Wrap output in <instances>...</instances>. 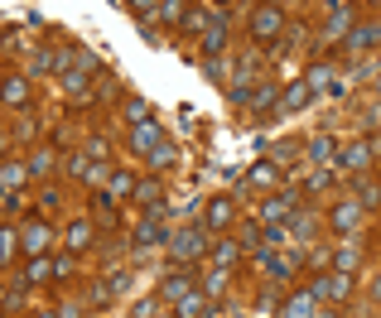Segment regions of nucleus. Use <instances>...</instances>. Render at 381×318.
Listing matches in <instances>:
<instances>
[{"label":"nucleus","mask_w":381,"mask_h":318,"mask_svg":"<svg viewBox=\"0 0 381 318\" xmlns=\"http://www.w3.org/2000/svg\"><path fill=\"white\" fill-rule=\"evenodd\" d=\"M280 29H285L280 5H261V10H251V39H275Z\"/></svg>","instance_id":"nucleus-1"},{"label":"nucleus","mask_w":381,"mask_h":318,"mask_svg":"<svg viewBox=\"0 0 381 318\" xmlns=\"http://www.w3.org/2000/svg\"><path fill=\"white\" fill-rule=\"evenodd\" d=\"M309 290H314V299H348V290H353V275H343V270H328V275H319Z\"/></svg>","instance_id":"nucleus-2"},{"label":"nucleus","mask_w":381,"mask_h":318,"mask_svg":"<svg viewBox=\"0 0 381 318\" xmlns=\"http://www.w3.org/2000/svg\"><path fill=\"white\" fill-rule=\"evenodd\" d=\"M203 251H208V237L203 232H179V237L169 241V256L174 261H198Z\"/></svg>","instance_id":"nucleus-3"},{"label":"nucleus","mask_w":381,"mask_h":318,"mask_svg":"<svg viewBox=\"0 0 381 318\" xmlns=\"http://www.w3.org/2000/svg\"><path fill=\"white\" fill-rule=\"evenodd\" d=\"M328 222H333V232L353 237V232H357V222H362V203H357V198H343V203L333 208V217H328Z\"/></svg>","instance_id":"nucleus-4"},{"label":"nucleus","mask_w":381,"mask_h":318,"mask_svg":"<svg viewBox=\"0 0 381 318\" xmlns=\"http://www.w3.org/2000/svg\"><path fill=\"white\" fill-rule=\"evenodd\" d=\"M160 145H164V131L155 121H140L136 131H131V150H136V155H155Z\"/></svg>","instance_id":"nucleus-5"},{"label":"nucleus","mask_w":381,"mask_h":318,"mask_svg":"<svg viewBox=\"0 0 381 318\" xmlns=\"http://www.w3.org/2000/svg\"><path fill=\"white\" fill-rule=\"evenodd\" d=\"M49 237H54V232H49L44 222H25V227H20V246H25V256H44Z\"/></svg>","instance_id":"nucleus-6"},{"label":"nucleus","mask_w":381,"mask_h":318,"mask_svg":"<svg viewBox=\"0 0 381 318\" xmlns=\"http://www.w3.org/2000/svg\"><path fill=\"white\" fill-rule=\"evenodd\" d=\"M314 290H300V294H290L285 304H280V318H314Z\"/></svg>","instance_id":"nucleus-7"},{"label":"nucleus","mask_w":381,"mask_h":318,"mask_svg":"<svg viewBox=\"0 0 381 318\" xmlns=\"http://www.w3.org/2000/svg\"><path fill=\"white\" fill-rule=\"evenodd\" d=\"M353 53H362V49H377L381 44V25H357V29H348V39H343Z\"/></svg>","instance_id":"nucleus-8"},{"label":"nucleus","mask_w":381,"mask_h":318,"mask_svg":"<svg viewBox=\"0 0 381 318\" xmlns=\"http://www.w3.org/2000/svg\"><path fill=\"white\" fill-rule=\"evenodd\" d=\"M29 179V164H20V159H5V169H0V184H5V193H20Z\"/></svg>","instance_id":"nucleus-9"},{"label":"nucleus","mask_w":381,"mask_h":318,"mask_svg":"<svg viewBox=\"0 0 381 318\" xmlns=\"http://www.w3.org/2000/svg\"><path fill=\"white\" fill-rule=\"evenodd\" d=\"M372 155H377V145H372V140H357L353 150H348V155H343V164H348V169H353V174H362V169H367V164H372Z\"/></svg>","instance_id":"nucleus-10"},{"label":"nucleus","mask_w":381,"mask_h":318,"mask_svg":"<svg viewBox=\"0 0 381 318\" xmlns=\"http://www.w3.org/2000/svg\"><path fill=\"white\" fill-rule=\"evenodd\" d=\"M232 217H237V208H232L227 198H213V203H208V212H203V222H208L213 232H218V227H227Z\"/></svg>","instance_id":"nucleus-11"},{"label":"nucleus","mask_w":381,"mask_h":318,"mask_svg":"<svg viewBox=\"0 0 381 318\" xmlns=\"http://www.w3.org/2000/svg\"><path fill=\"white\" fill-rule=\"evenodd\" d=\"M5 102L10 106H29V78L10 73V78H5Z\"/></svg>","instance_id":"nucleus-12"},{"label":"nucleus","mask_w":381,"mask_h":318,"mask_svg":"<svg viewBox=\"0 0 381 318\" xmlns=\"http://www.w3.org/2000/svg\"><path fill=\"white\" fill-rule=\"evenodd\" d=\"M160 294H164V299H174V304H179V299H189V294H193V280H189V275H169Z\"/></svg>","instance_id":"nucleus-13"},{"label":"nucleus","mask_w":381,"mask_h":318,"mask_svg":"<svg viewBox=\"0 0 381 318\" xmlns=\"http://www.w3.org/2000/svg\"><path fill=\"white\" fill-rule=\"evenodd\" d=\"M348 25H353V10H348V5H333V15H328L324 34H328V39H338V34H343Z\"/></svg>","instance_id":"nucleus-14"},{"label":"nucleus","mask_w":381,"mask_h":318,"mask_svg":"<svg viewBox=\"0 0 381 318\" xmlns=\"http://www.w3.org/2000/svg\"><path fill=\"white\" fill-rule=\"evenodd\" d=\"M213 261H218L222 270H232V265L242 261V246H237V241H218V246H213Z\"/></svg>","instance_id":"nucleus-15"},{"label":"nucleus","mask_w":381,"mask_h":318,"mask_svg":"<svg viewBox=\"0 0 381 318\" xmlns=\"http://www.w3.org/2000/svg\"><path fill=\"white\" fill-rule=\"evenodd\" d=\"M136 198L150 208V217H160V212H164V208H160V184H155V179H145V184L136 188Z\"/></svg>","instance_id":"nucleus-16"},{"label":"nucleus","mask_w":381,"mask_h":318,"mask_svg":"<svg viewBox=\"0 0 381 318\" xmlns=\"http://www.w3.org/2000/svg\"><path fill=\"white\" fill-rule=\"evenodd\" d=\"M179 318H208V294H189V299H179Z\"/></svg>","instance_id":"nucleus-17"},{"label":"nucleus","mask_w":381,"mask_h":318,"mask_svg":"<svg viewBox=\"0 0 381 318\" xmlns=\"http://www.w3.org/2000/svg\"><path fill=\"white\" fill-rule=\"evenodd\" d=\"M54 275H58V265L44 261V256H34V261L25 265V280H54Z\"/></svg>","instance_id":"nucleus-18"},{"label":"nucleus","mask_w":381,"mask_h":318,"mask_svg":"<svg viewBox=\"0 0 381 318\" xmlns=\"http://www.w3.org/2000/svg\"><path fill=\"white\" fill-rule=\"evenodd\" d=\"M164 232H160V217H150V222H140V232H136V246H160Z\"/></svg>","instance_id":"nucleus-19"},{"label":"nucleus","mask_w":381,"mask_h":318,"mask_svg":"<svg viewBox=\"0 0 381 318\" xmlns=\"http://www.w3.org/2000/svg\"><path fill=\"white\" fill-rule=\"evenodd\" d=\"M280 106H285V111H295V106H309V87H304V82L285 87V92H280Z\"/></svg>","instance_id":"nucleus-20"},{"label":"nucleus","mask_w":381,"mask_h":318,"mask_svg":"<svg viewBox=\"0 0 381 318\" xmlns=\"http://www.w3.org/2000/svg\"><path fill=\"white\" fill-rule=\"evenodd\" d=\"M68 246H73V251H87V246H92V222H73V227H68Z\"/></svg>","instance_id":"nucleus-21"},{"label":"nucleus","mask_w":381,"mask_h":318,"mask_svg":"<svg viewBox=\"0 0 381 318\" xmlns=\"http://www.w3.org/2000/svg\"><path fill=\"white\" fill-rule=\"evenodd\" d=\"M222 44H227V20H218V25H213V29H208V34H203V53L213 58V53H218Z\"/></svg>","instance_id":"nucleus-22"},{"label":"nucleus","mask_w":381,"mask_h":318,"mask_svg":"<svg viewBox=\"0 0 381 318\" xmlns=\"http://www.w3.org/2000/svg\"><path fill=\"white\" fill-rule=\"evenodd\" d=\"M184 15H189L184 0H164V5H160V20H164V25H174V29H184Z\"/></svg>","instance_id":"nucleus-23"},{"label":"nucleus","mask_w":381,"mask_h":318,"mask_svg":"<svg viewBox=\"0 0 381 318\" xmlns=\"http://www.w3.org/2000/svg\"><path fill=\"white\" fill-rule=\"evenodd\" d=\"M150 164H155V169H174V164H179V150H174V145H169V140H164L160 150H155V155H150Z\"/></svg>","instance_id":"nucleus-24"},{"label":"nucleus","mask_w":381,"mask_h":318,"mask_svg":"<svg viewBox=\"0 0 381 318\" xmlns=\"http://www.w3.org/2000/svg\"><path fill=\"white\" fill-rule=\"evenodd\" d=\"M357 203H362V208H372V203H381V188L372 184V179H357Z\"/></svg>","instance_id":"nucleus-25"},{"label":"nucleus","mask_w":381,"mask_h":318,"mask_svg":"<svg viewBox=\"0 0 381 318\" xmlns=\"http://www.w3.org/2000/svg\"><path fill=\"white\" fill-rule=\"evenodd\" d=\"M107 184H111V198H126V193H136V188H140L131 174H111Z\"/></svg>","instance_id":"nucleus-26"},{"label":"nucleus","mask_w":381,"mask_h":318,"mask_svg":"<svg viewBox=\"0 0 381 318\" xmlns=\"http://www.w3.org/2000/svg\"><path fill=\"white\" fill-rule=\"evenodd\" d=\"M285 212H290V198H271V203H266V212H261V217H266V222H280V217H285Z\"/></svg>","instance_id":"nucleus-27"},{"label":"nucleus","mask_w":381,"mask_h":318,"mask_svg":"<svg viewBox=\"0 0 381 318\" xmlns=\"http://www.w3.org/2000/svg\"><path fill=\"white\" fill-rule=\"evenodd\" d=\"M314 227H319V222H314L309 212H295V222H290V232H295V237H314Z\"/></svg>","instance_id":"nucleus-28"},{"label":"nucleus","mask_w":381,"mask_h":318,"mask_svg":"<svg viewBox=\"0 0 381 318\" xmlns=\"http://www.w3.org/2000/svg\"><path fill=\"white\" fill-rule=\"evenodd\" d=\"M251 102H256V106H275V102H280V92H275L271 82H266V87H251Z\"/></svg>","instance_id":"nucleus-29"},{"label":"nucleus","mask_w":381,"mask_h":318,"mask_svg":"<svg viewBox=\"0 0 381 318\" xmlns=\"http://www.w3.org/2000/svg\"><path fill=\"white\" fill-rule=\"evenodd\" d=\"M309 87H333V68H328V63L309 68Z\"/></svg>","instance_id":"nucleus-30"},{"label":"nucleus","mask_w":381,"mask_h":318,"mask_svg":"<svg viewBox=\"0 0 381 318\" xmlns=\"http://www.w3.org/2000/svg\"><path fill=\"white\" fill-rule=\"evenodd\" d=\"M126 116H131V121L140 126V121H150V106L140 102V97H126Z\"/></svg>","instance_id":"nucleus-31"},{"label":"nucleus","mask_w":381,"mask_h":318,"mask_svg":"<svg viewBox=\"0 0 381 318\" xmlns=\"http://www.w3.org/2000/svg\"><path fill=\"white\" fill-rule=\"evenodd\" d=\"M160 5H164V0H131V10H136L140 20H155V15H160Z\"/></svg>","instance_id":"nucleus-32"},{"label":"nucleus","mask_w":381,"mask_h":318,"mask_svg":"<svg viewBox=\"0 0 381 318\" xmlns=\"http://www.w3.org/2000/svg\"><path fill=\"white\" fill-rule=\"evenodd\" d=\"M328 155H333V140H328V135H319V140L309 145V159H319V164H324Z\"/></svg>","instance_id":"nucleus-33"},{"label":"nucleus","mask_w":381,"mask_h":318,"mask_svg":"<svg viewBox=\"0 0 381 318\" xmlns=\"http://www.w3.org/2000/svg\"><path fill=\"white\" fill-rule=\"evenodd\" d=\"M49 169H54V155H49V150L29 159V174H34V179H39V174H49Z\"/></svg>","instance_id":"nucleus-34"},{"label":"nucleus","mask_w":381,"mask_h":318,"mask_svg":"<svg viewBox=\"0 0 381 318\" xmlns=\"http://www.w3.org/2000/svg\"><path fill=\"white\" fill-rule=\"evenodd\" d=\"M275 179H280L275 164H256V169H251V184H275Z\"/></svg>","instance_id":"nucleus-35"},{"label":"nucleus","mask_w":381,"mask_h":318,"mask_svg":"<svg viewBox=\"0 0 381 318\" xmlns=\"http://www.w3.org/2000/svg\"><path fill=\"white\" fill-rule=\"evenodd\" d=\"M222 290H227V275H222V270H218V275H208V280H203V294H222Z\"/></svg>","instance_id":"nucleus-36"},{"label":"nucleus","mask_w":381,"mask_h":318,"mask_svg":"<svg viewBox=\"0 0 381 318\" xmlns=\"http://www.w3.org/2000/svg\"><path fill=\"white\" fill-rule=\"evenodd\" d=\"M63 82H68V92H73V97H82V92H87V78H82V73H68Z\"/></svg>","instance_id":"nucleus-37"},{"label":"nucleus","mask_w":381,"mask_h":318,"mask_svg":"<svg viewBox=\"0 0 381 318\" xmlns=\"http://www.w3.org/2000/svg\"><path fill=\"white\" fill-rule=\"evenodd\" d=\"M338 270H343V275L357 270V251H338Z\"/></svg>","instance_id":"nucleus-38"},{"label":"nucleus","mask_w":381,"mask_h":318,"mask_svg":"<svg viewBox=\"0 0 381 318\" xmlns=\"http://www.w3.org/2000/svg\"><path fill=\"white\" fill-rule=\"evenodd\" d=\"M15 246H20V232H5V237H0V251H5V256H15Z\"/></svg>","instance_id":"nucleus-39"},{"label":"nucleus","mask_w":381,"mask_h":318,"mask_svg":"<svg viewBox=\"0 0 381 318\" xmlns=\"http://www.w3.org/2000/svg\"><path fill=\"white\" fill-rule=\"evenodd\" d=\"M87 179H92V184H102V179H111V169H107V164H92V169H87Z\"/></svg>","instance_id":"nucleus-40"},{"label":"nucleus","mask_w":381,"mask_h":318,"mask_svg":"<svg viewBox=\"0 0 381 318\" xmlns=\"http://www.w3.org/2000/svg\"><path fill=\"white\" fill-rule=\"evenodd\" d=\"M78 314H82L78 304H63V309H58V318H78Z\"/></svg>","instance_id":"nucleus-41"},{"label":"nucleus","mask_w":381,"mask_h":318,"mask_svg":"<svg viewBox=\"0 0 381 318\" xmlns=\"http://www.w3.org/2000/svg\"><path fill=\"white\" fill-rule=\"evenodd\" d=\"M314 318H338V314H314Z\"/></svg>","instance_id":"nucleus-42"},{"label":"nucleus","mask_w":381,"mask_h":318,"mask_svg":"<svg viewBox=\"0 0 381 318\" xmlns=\"http://www.w3.org/2000/svg\"><path fill=\"white\" fill-rule=\"evenodd\" d=\"M39 318H58V314H39Z\"/></svg>","instance_id":"nucleus-43"},{"label":"nucleus","mask_w":381,"mask_h":318,"mask_svg":"<svg viewBox=\"0 0 381 318\" xmlns=\"http://www.w3.org/2000/svg\"><path fill=\"white\" fill-rule=\"evenodd\" d=\"M377 92H381V78H377Z\"/></svg>","instance_id":"nucleus-44"}]
</instances>
